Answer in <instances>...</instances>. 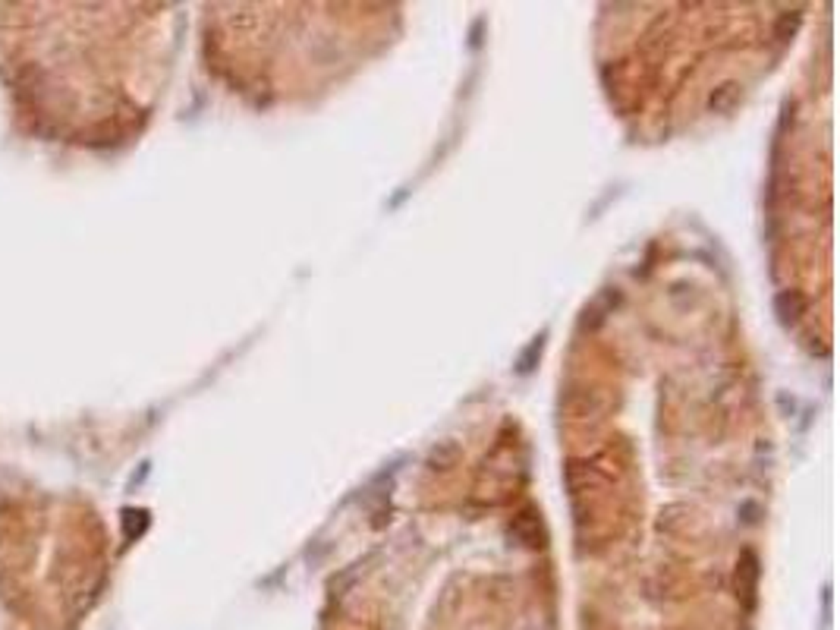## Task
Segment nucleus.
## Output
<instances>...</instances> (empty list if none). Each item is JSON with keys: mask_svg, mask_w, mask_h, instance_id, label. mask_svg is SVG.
<instances>
[{"mask_svg": "<svg viewBox=\"0 0 840 630\" xmlns=\"http://www.w3.org/2000/svg\"><path fill=\"white\" fill-rule=\"evenodd\" d=\"M535 356H541V341H535V344H532V347H529V350H526V356L520 359V372H529V369H532Z\"/></svg>", "mask_w": 840, "mask_h": 630, "instance_id": "obj_7", "label": "nucleus"}, {"mask_svg": "<svg viewBox=\"0 0 840 630\" xmlns=\"http://www.w3.org/2000/svg\"><path fill=\"white\" fill-rule=\"evenodd\" d=\"M799 22H803V13L799 10H793V13H783L781 19H777V29H774V38L777 41H790L793 35H797Z\"/></svg>", "mask_w": 840, "mask_h": 630, "instance_id": "obj_4", "label": "nucleus"}, {"mask_svg": "<svg viewBox=\"0 0 840 630\" xmlns=\"http://www.w3.org/2000/svg\"><path fill=\"white\" fill-rule=\"evenodd\" d=\"M736 95H740V86H736V82H727V86H721V88H714V92H712V98H708V108H712L714 114H721V111H727L730 104H734Z\"/></svg>", "mask_w": 840, "mask_h": 630, "instance_id": "obj_3", "label": "nucleus"}, {"mask_svg": "<svg viewBox=\"0 0 840 630\" xmlns=\"http://www.w3.org/2000/svg\"><path fill=\"white\" fill-rule=\"evenodd\" d=\"M456 460V444H441V448H435V454H431V466H447V464H453Z\"/></svg>", "mask_w": 840, "mask_h": 630, "instance_id": "obj_6", "label": "nucleus"}, {"mask_svg": "<svg viewBox=\"0 0 840 630\" xmlns=\"http://www.w3.org/2000/svg\"><path fill=\"white\" fill-rule=\"evenodd\" d=\"M510 536L516 539L520 545H526V548H538V545H541V523H538V517H535L532 510H522L520 517H513Z\"/></svg>", "mask_w": 840, "mask_h": 630, "instance_id": "obj_1", "label": "nucleus"}, {"mask_svg": "<svg viewBox=\"0 0 840 630\" xmlns=\"http://www.w3.org/2000/svg\"><path fill=\"white\" fill-rule=\"evenodd\" d=\"M123 517H126V520H123V526H126L129 536H139V533L148 526V514H145V510H126Z\"/></svg>", "mask_w": 840, "mask_h": 630, "instance_id": "obj_5", "label": "nucleus"}, {"mask_svg": "<svg viewBox=\"0 0 840 630\" xmlns=\"http://www.w3.org/2000/svg\"><path fill=\"white\" fill-rule=\"evenodd\" d=\"M774 312L783 325H797L805 315V296L799 294V290H783V294H777V300H774Z\"/></svg>", "mask_w": 840, "mask_h": 630, "instance_id": "obj_2", "label": "nucleus"}]
</instances>
